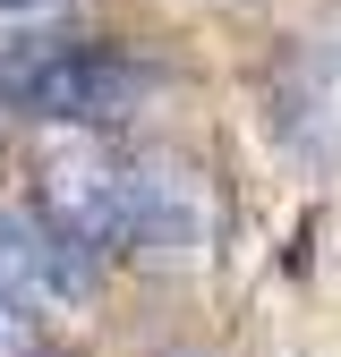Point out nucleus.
<instances>
[{
  "instance_id": "nucleus-1",
  "label": "nucleus",
  "mask_w": 341,
  "mask_h": 357,
  "mask_svg": "<svg viewBox=\"0 0 341 357\" xmlns=\"http://www.w3.org/2000/svg\"><path fill=\"white\" fill-rule=\"evenodd\" d=\"M154 77L145 60L103 52V43H77V34H34L0 52V102L17 119H52V128H128L145 111Z\"/></svg>"
},
{
  "instance_id": "nucleus-2",
  "label": "nucleus",
  "mask_w": 341,
  "mask_h": 357,
  "mask_svg": "<svg viewBox=\"0 0 341 357\" xmlns=\"http://www.w3.org/2000/svg\"><path fill=\"white\" fill-rule=\"evenodd\" d=\"M68 247H85L94 264L128 255V153H111L103 137H68L43 153L34 196H26Z\"/></svg>"
},
{
  "instance_id": "nucleus-5",
  "label": "nucleus",
  "mask_w": 341,
  "mask_h": 357,
  "mask_svg": "<svg viewBox=\"0 0 341 357\" xmlns=\"http://www.w3.org/2000/svg\"><path fill=\"white\" fill-rule=\"evenodd\" d=\"M34 340H43V315L0 289V357H34Z\"/></svg>"
},
{
  "instance_id": "nucleus-3",
  "label": "nucleus",
  "mask_w": 341,
  "mask_h": 357,
  "mask_svg": "<svg viewBox=\"0 0 341 357\" xmlns=\"http://www.w3.org/2000/svg\"><path fill=\"white\" fill-rule=\"evenodd\" d=\"M94 281L103 264L68 247L34 204H0V289L9 298H26L34 315H77V306H94Z\"/></svg>"
},
{
  "instance_id": "nucleus-6",
  "label": "nucleus",
  "mask_w": 341,
  "mask_h": 357,
  "mask_svg": "<svg viewBox=\"0 0 341 357\" xmlns=\"http://www.w3.org/2000/svg\"><path fill=\"white\" fill-rule=\"evenodd\" d=\"M154 357H205V349H188V340H180V349H154Z\"/></svg>"
},
{
  "instance_id": "nucleus-4",
  "label": "nucleus",
  "mask_w": 341,
  "mask_h": 357,
  "mask_svg": "<svg viewBox=\"0 0 341 357\" xmlns=\"http://www.w3.org/2000/svg\"><path fill=\"white\" fill-rule=\"evenodd\" d=\"M205 238V188L170 153H128V247L170 255Z\"/></svg>"
}]
</instances>
